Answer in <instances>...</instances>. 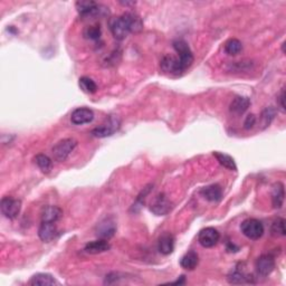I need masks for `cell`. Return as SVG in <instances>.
Instances as JSON below:
<instances>
[{"instance_id":"obj_14","label":"cell","mask_w":286,"mask_h":286,"mask_svg":"<svg viewBox=\"0 0 286 286\" xmlns=\"http://www.w3.org/2000/svg\"><path fill=\"white\" fill-rule=\"evenodd\" d=\"M122 18L127 24L130 33L138 34L143 29V21L136 12H125L122 15Z\"/></svg>"},{"instance_id":"obj_6","label":"cell","mask_w":286,"mask_h":286,"mask_svg":"<svg viewBox=\"0 0 286 286\" xmlns=\"http://www.w3.org/2000/svg\"><path fill=\"white\" fill-rule=\"evenodd\" d=\"M172 202L164 193H159L151 202L150 210L155 216H166L172 210Z\"/></svg>"},{"instance_id":"obj_12","label":"cell","mask_w":286,"mask_h":286,"mask_svg":"<svg viewBox=\"0 0 286 286\" xmlns=\"http://www.w3.org/2000/svg\"><path fill=\"white\" fill-rule=\"evenodd\" d=\"M116 232V225L113 219L105 218L103 219L96 226V235L102 239H109L113 237Z\"/></svg>"},{"instance_id":"obj_29","label":"cell","mask_w":286,"mask_h":286,"mask_svg":"<svg viewBox=\"0 0 286 286\" xmlns=\"http://www.w3.org/2000/svg\"><path fill=\"white\" fill-rule=\"evenodd\" d=\"M274 118H275V110L273 109L272 106L266 107V109L263 111L261 118L263 129L270 127V124L272 123V121L274 120Z\"/></svg>"},{"instance_id":"obj_16","label":"cell","mask_w":286,"mask_h":286,"mask_svg":"<svg viewBox=\"0 0 286 286\" xmlns=\"http://www.w3.org/2000/svg\"><path fill=\"white\" fill-rule=\"evenodd\" d=\"M63 217V210L57 206H46L42 210V222L56 223Z\"/></svg>"},{"instance_id":"obj_9","label":"cell","mask_w":286,"mask_h":286,"mask_svg":"<svg viewBox=\"0 0 286 286\" xmlns=\"http://www.w3.org/2000/svg\"><path fill=\"white\" fill-rule=\"evenodd\" d=\"M255 267H256V272L259 276L266 277L268 275L272 274V272L274 271L275 268V259L272 255H262L259 256L255 264Z\"/></svg>"},{"instance_id":"obj_2","label":"cell","mask_w":286,"mask_h":286,"mask_svg":"<svg viewBox=\"0 0 286 286\" xmlns=\"http://www.w3.org/2000/svg\"><path fill=\"white\" fill-rule=\"evenodd\" d=\"M77 145V141L74 139H64L56 143L53 148V157L58 162H63L66 160Z\"/></svg>"},{"instance_id":"obj_20","label":"cell","mask_w":286,"mask_h":286,"mask_svg":"<svg viewBox=\"0 0 286 286\" xmlns=\"http://www.w3.org/2000/svg\"><path fill=\"white\" fill-rule=\"evenodd\" d=\"M202 197L208 201L217 202L223 197V190L218 185H211L201 190Z\"/></svg>"},{"instance_id":"obj_24","label":"cell","mask_w":286,"mask_h":286,"mask_svg":"<svg viewBox=\"0 0 286 286\" xmlns=\"http://www.w3.org/2000/svg\"><path fill=\"white\" fill-rule=\"evenodd\" d=\"M215 158L218 160V162L222 164L224 168L228 169V170L232 171H236L237 170V166L235 160H234L231 155H228L226 153L223 152H214Z\"/></svg>"},{"instance_id":"obj_8","label":"cell","mask_w":286,"mask_h":286,"mask_svg":"<svg viewBox=\"0 0 286 286\" xmlns=\"http://www.w3.org/2000/svg\"><path fill=\"white\" fill-rule=\"evenodd\" d=\"M109 25H110L111 33L112 35H113V37L115 38V40L123 41L124 38H127V36L130 34L128 26L123 20L122 16L113 17V18H111L109 21Z\"/></svg>"},{"instance_id":"obj_10","label":"cell","mask_w":286,"mask_h":286,"mask_svg":"<svg viewBox=\"0 0 286 286\" xmlns=\"http://www.w3.org/2000/svg\"><path fill=\"white\" fill-rule=\"evenodd\" d=\"M160 66L163 72L169 73V74H176L179 75L181 73H184L183 68H181V65L179 62V58L175 57V56L167 55L161 59L160 62Z\"/></svg>"},{"instance_id":"obj_28","label":"cell","mask_w":286,"mask_h":286,"mask_svg":"<svg viewBox=\"0 0 286 286\" xmlns=\"http://www.w3.org/2000/svg\"><path fill=\"white\" fill-rule=\"evenodd\" d=\"M271 233L273 236L275 237H283L285 236L286 231H285V219L283 218H277L272 224L271 227Z\"/></svg>"},{"instance_id":"obj_18","label":"cell","mask_w":286,"mask_h":286,"mask_svg":"<svg viewBox=\"0 0 286 286\" xmlns=\"http://www.w3.org/2000/svg\"><path fill=\"white\" fill-rule=\"evenodd\" d=\"M249 105H250V99L248 97L236 96L231 103L229 110H231L233 114L241 115V114H244L247 110H248Z\"/></svg>"},{"instance_id":"obj_19","label":"cell","mask_w":286,"mask_h":286,"mask_svg":"<svg viewBox=\"0 0 286 286\" xmlns=\"http://www.w3.org/2000/svg\"><path fill=\"white\" fill-rule=\"evenodd\" d=\"M285 198V190L284 185L282 183H276L273 186L272 189V203L275 209H281L284 203Z\"/></svg>"},{"instance_id":"obj_31","label":"cell","mask_w":286,"mask_h":286,"mask_svg":"<svg viewBox=\"0 0 286 286\" xmlns=\"http://www.w3.org/2000/svg\"><path fill=\"white\" fill-rule=\"evenodd\" d=\"M255 124H256V116H255L254 114H249L248 116H247L245 122H244L245 129L246 130L252 129Z\"/></svg>"},{"instance_id":"obj_15","label":"cell","mask_w":286,"mask_h":286,"mask_svg":"<svg viewBox=\"0 0 286 286\" xmlns=\"http://www.w3.org/2000/svg\"><path fill=\"white\" fill-rule=\"evenodd\" d=\"M175 249V237L170 233H163L159 237L158 250L163 255H170Z\"/></svg>"},{"instance_id":"obj_13","label":"cell","mask_w":286,"mask_h":286,"mask_svg":"<svg viewBox=\"0 0 286 286\" xmlns=\"http://www.w3.org/2000/svg\"><path fill=\"white\" fill-rule=\"evenodd\" d=\"M58 235L57 227L55 223H45L42 222L40 228H38V236L44 242H50L54 240Z\"/></svg>"},{"instance_id":"obj_7","label":"cell","mask_w":286,"mask_h":286,"mask_svg":"<svg viewBox=\"0 0 286 286\" xmlns=\"http://www.w3.org/2000/svg\"><path fill=\"white\" fill-rule=\"evenodd\" d=\"M220 239V234L214 227H207L200 231L198 235L199 244L205 248H211L218 244Z\"/></svg>"},{"instance_id":"obj_1","label":"cell","mask_w":286,"mask_h":286,"mask_svg":"<svg viewBox=\"0 0 286 286\" xmlns=\"http://www.w3.org/2000/svg\"><path fill=\"white\" fill-rule=\"evenodd\" d=\"M121 127V120L119 116L110 115L103 124L95 128L92 131V136L95 138H107L113 136L115 132L119 131Z\"/></svg>"},{"instance_id":"obj_21","label":"cell","mask_w":286,"mask_h":286,"mask_svg":"<svg viewBox=\"0 0 286 286\" xmlns=\"http://www.w3.org/2000/svg\"><path fill=\"white\" fill-rule=\"evenodd\" d=\"M28 284L34 285V286H46V285H56L58 283L50 274H46V273H38V274L34 275L32 279H30Z\"/></svg>"},{"instance_id":"obj_17","label":"cell","mask_w":286,"mask_h":286,"mask_svg":"<svg viewBox=\"0 0 286 286\" xmlns=\"http://www.w3.org/2000/svg\"><path fill=\"white\" fill-rule=\"evenodd\" d=\"M111 245L109 244V241H106V239H98L94 241H90L85 245L84 250L88 254L96 255L101 253H105L107 250H110Z\"/></svg>"},{"instance_id":"obj_26","label":"cell","mask_w":286,"mask_h":286,"mask_svg":"<svg viewBox=\"0 0 286 286\" xmlns=\"http://www.w3.org/2000/svg\"><path fill=\"white\" fill-rule=\"evenodd\" d=\"M79 85H80L81 90L83 91L84 93L94 94L97 91L96 83H95L92 79H90V77H88V76L81 77L80 81H79Z\"/></svg>"},{"instance_id":"obj_3","label":"cell","mask_w":286,"mask_h":286,"mask_svg":"<svg viewBox=\"0 0 286 286\" xmlns=\"http://www.w3.org/2000/svg\"><path fill=\"white\" fill-rule=\"evenodd\" d=\"M173 48L179 54V62L181 65V68L185 72L186 69H188L191 66L193 63V55L192 51L190 49L187 43L183 40H177L173 42Z\"/></svg>"},{"instance_id":"obj_22","label":"cell","mask_w":286,"mask_h":286,"mask_svg":"<svg viewBox=\"0 0 286 286\" xmlns=\"http://www.w3.org/2000/svg\"><path fill=\"white\" fill-rule=\"evenodd\" d=\"M199 262L198 254L193 250H189L188 253H186L183 257L180 259V265L185 270L188 271H193L194 268L197 267Z\"/></svg>"},{"instance_id":"obj_5","label":"cell","mask_w":286,"mask_h":286,"mask_svg":"<svg viewBox=\"0 0 286 286\" xmlns=\"http://www.w3.org/2000/svg\"><path fill=\"white\" fill-rule=\"evenodd\" d=\"M2 215L8 219H15L18 217L21 210V201L19 199H15L12 197H3L0 202Z\"/></svg>"},{"instance_id":"obj_30","label":"cell","mask_w":286,"mask_h":286,"mask_svg":"<svg viewBox=\"0 0 286 286\" xmlns=\"http://www.w3.org/2000/svg\"><path fill=\"white\" fill-rule=\"evenodd\" d=\"M84 36L85 38H88V40H98L99 37H101V28H99V26L95 25V26H88L84 29Z\"/></svg>"},{"instance_id":"obj_27","label":"cell","mask_w":286,"mask_h":286,"mask_svg":"<svg viewBox=\"0 0 286 286\" xmlns=\"http://www.w3.org/2000/svg\"><path fill=\"white\" fill-rule=\"evenodd\" d=\"M241 42L236 40V38H231V40L227 41L226 44H225V51L231 56L238 55L241 51Z\"/></svg>"},{"instance_id":"obj_11","label":"cell","mask_w":286,"mask_h":286,"mask_svg":"<svg viewBox=\"0 0 286 286\" xmlns=\"http://www.w3.org/2000/svg\"><path fill=\"white\" fill-rule=\"evenodd\" d=\"M93 119H94V112L91 109H88V107H79V109L73 111V113L71 115L72 123H74L75 125L91 123Z\"/></svg>"},{"instance_id":"obj_23","label":"cell","mask_w":286,"mask_h":286,"mask_svg":"<svg viewBox=\"0 0 286 286\" xmlns=\"http://www.w3.org/2000/svg\"><path fill=\"white\" fill-rule=\"evenodd\" d=\"M227 279L231 284H245V283H250V282H252V277H249V275L245 274V273L240 271L239 268H236L235 271L232 272L231 274L228 275Z\"/></svg>"},{"instance_id":"obj_4","label":"cell","mask_w":286,"mask_h":286,"mask_svg":"<svg viewBox=\"0 0 286 286\" xmlns=\"http://www.w3.org/2000/svg\"><path fill=\"white\" fill-rule=\"evenodd\" d=\"M240 231L249 239L257 240L263 236L264 226L259 220L255 218L246 219L240 225Z\"/></svg>"},{"instance_id":"obj_32","label":"cell","mask_w":286,"mask_h":286,"mask_svg":"<svg viewBox=\"0 0 286 286\" xmlns=\"http://www.w3.org/2000/svg\"><path fill=\"white\" fill-rule=\"evenodd\" d=\"M284 99H285V90L284 89H282L281 91V93L279 95V97H277V101H279L280 103V106H281V109L282 111H285V104H284Z\"/></svg>"},{"instance_id":"obj_25","label":"cell","mask_w":286,"mask_h":286,"mask_svg":"<svg viewBox=\"0 0 286 286\" xmlns=\"http://www.w3.org/2000/svg\"><path fill=\"white\" fill-rule=\"evenodd\" d=\"M34 160L37 167L44 173H49L53 169V161L46 154H37Z\"/></svg>"}]
</instances>
